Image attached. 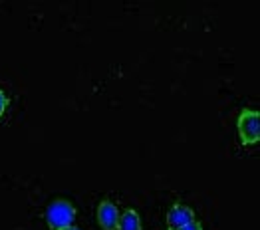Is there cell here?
<instances>
[{
  "mask_svg": "<svg viewBox=\"0 0 260 230\" xmlns=\"http://www.w3.org/2000/svg\"><path fill=\"white\" fill-rule=\"evenodd\" d=\"M193 220H195V212L187 205L177 203L167 210V226H169V230H181L183 226L191 224Z\"/></svg>",
  "mask_w": 260,
  "mask_h": 230,
  "instance_id": "3",
  "label": "cell"
},
{
  "mask_svg": "<svg viewBox=\"0 0 260 230\" xmlns=\"http://www.w3.org/2000/svg\"><path fill=\"white\" fill-rule=\"evenodd\" d=\"M62 230H80V228H76V226H68V228H62Z\"/></svg>",
  "mask_w": 260,
  "mask_h": 230,
  "instance_id": "8",
  "label": "cell"
},
{
  "mask_svg": "<svg viewBox=\"0 0 260 230\" xmlns=\"http://www.w3.org/2000/svg\"><path fill=\"white\" fill-rule=\"evenodd\" d=\"M181 230H203V224L201 222H197V220H193L191 224H187V226H183Z\"/></svg>",
  "mask_w": 260,
  "mask_h": 230,
  "instance_id": "7",
  "label": "cell"
},
{
  "mask_svg": "<svg viewBox=\"0 0 260 230\" xmlns=\"http://www.w3.org/2000/svg\"><path fill=\"white\" fill-rule=\"evenodd\" d=\"M6 107H8V97H6V93H4V91H0V117L4 115Z\"/></svg>",
  "mask_w": 260,
  "mask_h": 230,
  "instance_id": "6",
  "label": "cell"
},
{
  "mask_svg": "<svg viewBox=\"0 0 260 230\" xmlns=\"http://www.w3.org/2000/svg\"><path fill=\"white\" fill-rule=\"evenodd\" d=\"M117 230H141V218L133 209H127L123 214H119Z\"/></svg>",
  "mask_w": 260,
  "mask_h": 230,
  "instance_id": "5",
  "label": "cell"
},
{
  "mask_svg": "<svg viewBox=\"0 0 260 230\" xmlns=\"http://www.w3.org/2000/svg\"><path fill=\"white\" fill-rule=\"evenodd\" d=\"M95 218L102 230H117V222H119V210L113 203L109 201H102L95 209Z\"/></svg>",
  "mask_w": 260,
  "mask_h": 230,
  "instance_id": "4",
  "label": "cell"
},
{
  "mask_svg": "<svg viewBox=\"0 0 260 230\" xmlns=\"http://www.w3.org/2000/svg\"><path fill=\"white\" fill-rule=\"evenodd\" d=\"M76 220V207L66 201V199H56L48 205L46 209V224L50 230H62L68 226H74Z\"/></svg>",
  "mask_w": 260,
  "mask_h": 230,
  "instance_id": "2",
  "label": "cell"
},
{
  "mask_svg": "<svg viewBox=\"0 0 260 230\" xmlns=\"http://www.w3.org/2000/svg\"><path fill=\"white\" fill-rule=\"evenodd\" d=\"M239 139L244 147H254L260 143V111L252 107H244L237 117Z\"/></svg>",
  "mask_w": 260,
  "mask_h": 230,
  "instance_id": "1",
  "label": "cell"
}]
</instances>
